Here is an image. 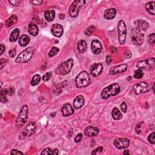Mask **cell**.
Segmentation results:
<instances>
[{"instance_id": "cell-4", "label": "cell", "mask_w": 155, "mask_h": 155, "mask_svg": "<svg viewBox=\"0 0 155 155\" xmlns=\"http://www.w3.org/2000/svg\"><path fill=\"white\" fill-rule=\"evenodd\" d=\"M34 51H35V49L32 47L27 48L24 51H22L18 56L15 60L16 62L18 63V64H22V63L27 62L32 58V57L34 53Z\"/></svg>"}, {"instance_id": "cell-8", "label": "cell", "mask_w": 155, "mask_h": 155, "mask_svg": "<svg viewBox=\"0 0 155 155\" xmlns=\"http://www.w3.org/2000/svg\"><path fill=\"white\" fill-rule=\"evenodd\" d=\"M85 3V1H84V0H75V1H74L69 7L70 15L73 18L76 17L78 15L79 9L83 7Z\"/></svg>"}, {"instance_id": "cell-10", "label": "cell", "mask_w": 155, "mask_h": 155, "mask_svg": "<svg viewBox=\"0 0 155 155\" xmlns=\"http://www.w3.org/2000/svg\"><path fill=\"white\" fill-rule=\"evenodd\" d=\"M133 90L136 95L144 93L150 91V87L149 84L146 82H141L137 83L133 86Z\"/></svg>"}, {"instance_id": "cell-50", "label": "cell", "mask_w": 155, "mask_h": 155, "mask_svg": "<svg viewBox=\"0 0 155 155\" xmlns=\"http://www.w3.org/2000/svg\"><path fill=\"white\" fill-rule=\"evenodd\" d=\"M5 47L4 45L1 44V53H0V54L2 55L4 53V51H5Z\"/></svg>"}, {"instance_id": "cell-44", "label": "cell", "mask_w": 155, "mask_h": 155, "mask_svg": "<svg viewBox=\"0 0 155 155\" xmlns=\"http://www.w3.org/2000/svg\"><path fill=\"white\" fill-rule=\"evenodd\" d=\"M15 88L13 87V86H11V87L7 89V93H8V95H13L14 93H15Z\"/></svg>"}, {"instance_id": "cell-51", "label": "cell", "mask_w": 155, "mask_h": 155, "mask_svg": "<svg viewBox=\"0 0 155 155\" xmlns=\"http://www.w3.org/2000/svg\"><path fill=\"white\" fill-rule=\"evenodd\" d=\"M112 58H111V57H110V56H107V60H106V61H107V64H110V62L112 61Z\"/></svg>"}, {"instance_id": "cell-54", "label": "cell", "mask_w": 155, "mask_h": 155, "mask_svg": "<svg viewBox=\"0 0 155 155\" xmlns=\"http://www.w3.org/2000/svg\"><path fill=\"white\" fill-rule=\"evenodd\" d=\"M59 153V151L58 149H55L54 150H53V152H52V154H58Z\"/></svg>"}, {"instance_id": "cell-16", "label": "cell", "mask_w": 155, "mask_h": 155, "mask_svg": "<svg viewBox=\"0 0 155 155\" xmlns=\"http://www.w3.org/2000/svg\"><path fill=\"white\" fill-rule=\"evenodd\" d=\"M51 32L56 37H60L64 33V29L61 24H55L51 27Z\"/></svg>"}, {"instance_id": "cell-52", "label": "cell", "mask_w": 155, "mask_h": 155, "mask_svg": "<svg viewBox=\"0 0 155 155\" xmlns=\"http://www.w3.org/2000/svg\"><path fill=\"white\" fill-rule=\"evenodd\" d=\"M73 130L72 129H70V130L68 131V136L71 137L72 135H73Z\"/></svg>"}, {"instance_id": "cell-39", "label": "cell", "mask_w": 155, "mask_h": 155, "mask_svg": "<svg viewBox=\"0 0 155 155\" xmlns=\"http://www.w3.org/2000/svg\"><path fill=\"white\" fill-rule=\"evenodd\" d=\"M9 2L14 6H19L21 3V1L19 0H10V1H9Z\"/></svg>"}, {"instance_id": "cell-6", "label": "cell", "mask_w": 155, "mask_h": 155, "mask_svg": "<svg viewBox=\"0 0 155 155\" xmlns=\"http://www.w3.org/2000/svg\"><path fill=\"white\" fill-rule=\"evenodd\" d=\"M118 40L120 45H123L125 43L126 36H127V27L123 20H120L118 23Z\"/></svg>"}, {"instance_id": "cell-35", "label": "cell", "mask_w": 155, "mask_h": 155, "mask_svg": "<svg viewBox=\"0 0 155 155\" xmlns=\"http://www.w3.org/2000/svg\"><path fill=\"white\" fill-rule=\"evenodd\" d=\"M148 142H150L152 144H154L155 143V133L154 132H153L152 133H151L150 135L148 136Z\"/></svg>"}, {"instance_id": "cell-55", "label": "cell", "mask_w": 155, "mask_h": 155, "mask_svg": "<svg viewBox=\"0 0 155 155\" xmlns=\"http://www.w3.org/2000/svg\"><path fill=\"white\" fill-rule=\"evenodd\" d=\"M123 154H130V153L129 152L128 150H125V151L124 152Z\"/></svg>"}, {"instance_id": "cell-37", "label": "cell", "mask_w": 155, "mask_h": 155, "mask_svg": "<svg viewBox=\"0 0 155 155\" xmlns=\"http://www.w3.org/2000/svg\"><path fill=\"white\" fill-rule=\"evenodd\" d=\"M148 43L153 44L155 42V34L154 33H152L150 35H149L148 37Z\"/></svg>"}, {"instance_id": "cell-18", "label": "cell", "mask_w": 155, "mask_h": 155, "mask_svg": "<svg viewBox=\"0 0 155 155\" xmlns=\"http://www.w3.org/2000/svg\"><path fill=\"white\" fill-rule=\"evenodd\" d=\"M61 112L64 116H68L74 113V110L70 104H66L62 106L61 108Z\"/></svg>"}, {"instance_id": "cell-45", "label": "cell", "mask_w": 155, "mask_h": 155, "mask_svg": "<svg viewBox=\"0 0 155 155\" xmlns=\"http://www.w3.org/2000/svg\"><path fill=\"white\" fill-rule=\"evenodd\" d=\"M30 2L33 5H41L43 3V1H41V0H34V1H31Z\"/></svg>"}, {"instance_id": "cell-47", "label": "cell", "mask_w": 155, "mask_h": 155, "mask_svg": "<svg viewBox=\"0 0 155 155\" xmlns=\"http://www.w3.org/2000/svg\"><path fill=\"white\" fill-rule=\"evenodd\" d=\"M136 133L139 134L141 132V124H138L136 127Z\"/></svg>"}, {"instance_id": "cell-1", "label": "cell", "mask_w": 155, "mask_h": 155, "mask_svg": "<svg viewBox=\"0 0 155 155\" xmlns=\"http://www.w3.org/2000/svg\"><path fill=\"white\" fill-rule=\"evenodd\" d=\"M120 91V87L117 83H114L102 90L101 96L104 99H108L110 96L118 95Z\"/></svg>"}, {"instance_id": "cell-33", "label": "cell", "mask_w": 155, "mask_h": 155, "mask_svg": "<svg viewBox=\"0 0 155 155\" xmlns=\"http://www.w3.org/2000/svg\"><path fill=\"white\" fill-rule=\"evenodd\" d=\"M95 30V28L93 26H91L90 27H89L87 29H86L84 32L85 34L86 35H88V36H90L91 35V34H92Z\"/></svg>"}, {"instance_id": "cell-46", "label": "cell", "mask_w": 155, "mask_h": 155, "mask_svg": "<svg viewBox=\"0 0 155 155\" xmlns=\"http://www.w3.org/2000/svg\"><path fill=\"white\" fill-rule=\"evenodd\" d=\"M132 56V53L130 51H125V53H124V56H125V58H127V59H129Z\"/></svg>"}, {"instance_id": "cell-21", "label": "cell", "mask_w": 155, "mask_h": 155, "mask_svg": "<svg viewBox=\"0 0 155 155\" xmlns=\"http://www.w3.org/2000/svg\"><path fill=\"white\" fill-rule=\"evenodd\" d=\"M116 14V10L114 8L108 9L105 10L104 12V18L107 20H112L115 17Z\"/></svg>"}, {"instance_id": "cell-3", "label": "cell", "mask_w": 155, "mask_h": 155, "mask_svg": "<svg viewBox=\"0 0 155 155\" xmlns=\"http://www.w3.org/2000/svg\"><path fill=\"white\" fill-rule=\"evenodd\" d=\"M75 81L76 87L82 88L88 86L91 83V79L89 73L86 71H83L76 76Z\"/></svg>"}, {"instance_id": "cell-15", "label": "cell", "mask_w": 155, "mask_h": 155, "mask_svg": "<svg viewBox=\"0 0 155 155\" xmlns=\"http://www.w3.org/2000/svg\"><path fill=\"white\" fill-rule=\"evenodd\" d=\"M91 49L95 55H99L102 50V45L99 40L94 39L91 43Z\"/></svg>"}, {"instance_id": "cell-25", "label": "cell", "mask_w": 155, "mask_h": 155, "mask_svg": "<svg viewBox=\"0 0 155 155\" xmlns=\"http://www.w3.org/2000/svg\"><path fill=\"white\" fill-rule=\"evenodd\" d=\"M20 29L18 28H16L11 33L10 38H9V41L12 43L16 41V40L18 39L19 36H20Z\"/></svg>"}, {"instance_id": "cell-30", "label": "cell", "mask_w": 155, "mask_h": 155, "mask_svg": "<svg viewBox=\"0 0 155 155\" xmlns=\"http://www.w3.org/2000/svg\"><path fill=\"white\" fill-rule=\"evenodd\" d=\"M7 89H2L0 93V101L3 103H6L8 101V99L7 97Z\"/></svg>"}, {"instance_id": "cell-12", "label": "cell", "mask_w": 155, "mask_h": 155, "mask_svg": "<svg viewBox=\"0 0 155 155\" xmlns=\"http://www.w3.org/2000/svg\"><path fill=\"white\" fill-rule=\"evenodd\" d=\"M114 146L119 149L127 148L130 146V140L127 138H117L114 140Z\"/></svg>"}, {"instance_id": "cell-32", "label": "cell", "mask_w": 155, "mask_h": 155, "mask_svg": "<svg viewBox=\"0 0 155 155\" xmlns=\"http://www.w3.org/2000/svg\"><path fill=\"white\" fill-rule=\"evenodd\" d=\"M59 51H60V49L58 47H53L51 48V49L50 50V52L49 53V56L50 57V58L51 57H53L58 54Z\"/></svg>"}, {"instance_id": "cell-14", "label": "cell", "mask_w": 155, "mask_h": 155, "mask_svg": "<svg viewBox=\"0 0 155 155\" xmlns=\"http://www.w3.org/2000/svg\"><path fill=\"white\" fill-rule=\"evenodd\" d=\"M127 67H128V65L127 64H123L120 65L113 66V67L110 68V74H115L118 73H123L127 70Z\"/></svg>"}, {"instance_id": "cell-49", "label": "cell", "mask_w": 155, "mask_h": 155, "mask_svg": "<svg viewBox=\"0 0 155 155\" xmlns=\"http://www.w3.org/2000/svg\"><path fill=\"white\" fill-rule=\"evenodd\" d=\"M5 62H6V60H5V59H1V61H0V62H1V69H3V68L5 64Z\"/></svg>"}, {"instance_id": "cell-28", "label": "cell", "mask_w": 155, "mask_h": 155, "mask_svg": "<svg viewBox=\"0 0 155 155\" xmlns=\"http://www.w3.org/2000/svg\"><path fill=\"white\" fill-rule=\"evenodd\" d=\"M30 42V38L27 35H22L19 39V44L22 47H26Z\"/></svg>"}, {"instance_id": "cell-43", "label": "cell", "mask_w": 155, "mask_h": 155, "mask_svg": "<svg viewBox=\"0 0 155 155\" xmlns=\"http://www.w3.org/2000/svg\"><path fill=\"white\" fill-rule=\"evenodd\" d=\"M102 150H103V148H102V147H98V148H97L95 149V150L92 152V153H91V154H97V153L102 152Z\"/></svg>"}, {"instance_id": "cell-20", "label": "cell", "mask_w": 155, "mask_h": 155, "mask_svg": "<svg viewBox=\"0 0 155 155\" xmlns=\"http://www.w3.org/2000/svg\"><path fill=\"white\" fill-rule=\"evenodd\" d=\"M84 103L85 99L83 96L79 95L76 97L73 101V107L76 109L81 108L84 105Z\"/></svg>"}, {"instance_id": "cell-7", "label": "cell", "mask_w": 155, "mask_h": 155, "mask_svg": "<svg viewBox=\"0 0 155 155\" xmlns=\"http://www.w3.org/2000/svg\"><path fill=\"white\" fill-rule=\"evenodd\" d=\"M131 39L135 45H141L144 41V35L141 30L135 28L131 30Z\"/></svg>"}, {"instance_id": "cell-40", "label": "cell", "mask_w": 155, "mask_h": 155, "mask_svg": "<svg viewBox=\"0 0 155 155\" xmlns=\"http://www.w3.org/2000/svg\"><path fill=\"white\" fill-rule=\"evenodd\" d=\"M120 108H121L122 112H123L124 113H125L126 112H127V106L125 102H123L122 104H120Z\"/></svg>"}, {"instance_id": "cell-26", "label": "cell", "mask_w": 155, "mask_h": 155, "mask_svg": "<svg viewBox=\"0 0 155 155\" xmlns=\"http://www.w3.org/2000/svg\"><path fill=\"white\" fill-rule=\"evenodd\" d=\"M17 21H18V18H17L16 15H13L5 22V27L7 28L12 27L14 24L16 23Z\"/></svg>"}, {"instance_id": "cell-27", "label": "cell", "mask_w": 155, "mask_h": 155, "mask_svg": "<svg viewBox=\"0 0 155 155\" xmlns=\"http://www.w3.org/2000/svg\"><path fill=\"white\" fill-rule=\"evenodd\" d=\"M154 5H155V2L153 1L148 2L146 5V9L147 11V12L152 15H154L155 14Z\"/></svg>"}, {"instance_id": "cell-41", "label": "cell", "mask_w": 155, "mask_h": 155, "mask_svg": "<svg viewBox=\"0 0 155 155\" xmlns=\"http://www.w3.org/2000/svg\"><path fill=\"white\" fill-rule=\"evenodd\" d=\"M82 138H83V135H82V133H79V134H78L75 137H74V141H75V142H76V143L79 142H80V141H81Z\"/></svg>"}, {"instance_id": "cell-53", "label": "cell", "mask_w": 155, "mask_h": 155, "mask_svg": "<svg viewBox=\"0 0 155 155\" xmlns=\"http://www.w3.org/2000/svg\"><path fill=\"white\" fill-rule=\"evenodd\" d=\"M59 18H60L61 20H64V19L65 18V15H64V14H60V15H59Z\"/></svg>"}, {"instance_id": "cell-23", "label": "cell", "mask_w": 155, "mask_h": 155, "mask_svg": "<svg viewBox=\"0 0 155 155\" xmlns=\"http://www.w3.org/2000/svg\"><path fill=\"white\" fill-rule=\"evenodd\" d=\"M55 17V12L53 10H47L44 13V18L49 22L52 21Z\"/></svg>"}, {"instance_id": "cell-29", "label": "cell", "mask_w": 155, "mask_h": 155, "mask_svg": "<svg viewBox=\"0 0 155 155\" xmlns=\"http://www.w3.org/2000/svg\"><path fill=\"white\" fill-rule=\"evenodd\" d=\"M112 116L114 120H120L123 118V114L116 107L114 108L112 112Z\"/></svg>"}, {"instance_id": "cell-34", "label": "cell", "mask_w": 155, "mask_h": 155, "mask_svg": "<svg viewBox=\"0 0 155 155\" xmlns=\"http://www.w3.org/2000/svg\"><path fill=\"white\" fill-rule=\"evenodd\" d=\"M143 75V73L142 71L141 70V69H138L135 72L134 77L136 79H141L142 78Z\"/></svg>"}, {"instance_id": "cell-31", "label": "cell", "mask_w": 155, "mask_h": 155, "mask_svg": "<svg viewBox=\"0 0 155 155\" xmlns=\"http://www.w3.org/2000/svg\"><path fill=\"white\" fill-rule=\"evenodd\" d=\"M40 81H41V77H40L39 74H35V75L32 78L30 84L32 86H35L40 83Z\"/></svg>"}, {"instance_id": "cell-24", "label": "cell", "mask_w": 155, "mask_h": 155, "mask_svg": "<svg viewBox=\"0 0 155 155\" xmlns=\"http://www.w3.org/2000/svg\"><path fill=\"white\" fill-rule=\"evenodd\" d=\"M28 32L32 36H37L38 34V28L37 26L34 23H30L28 25Z\"/></svg>"}, {"instance_id": "cell-2", "label": "cell", "mask_w": 155, "mask_h": 155, "mask_svg": "<svg viewBox=\"0 0 155 155\" xmlns=\"http://www.w3.org/2000/svg\"><path fill=\"white\" fill-rule=\"evenodd\" d=\"M73 66V60L68 59V60L61 62L56 68V73L60 75H66L69 73Z\"/></svg>"}, {"instance_id": "cell-11", "label": "cell", "mask_w": 155, "mask_h": 155, "mask_svg": "<svg viewBox=\"0 0 155 155\" xmlns=\"http://www.w3.org/2000/svg\"><path fill=\"white\" fill-rule=\"evenodd\" d=\"M37 130V124L35 121H32L24 129L22 134L26 137H29L35 133Z\"/></svg>"}, {"instance_id": "cell-17", "label": "cell", "mask_w": 155, "mask_h": 155, "mask_svg": "<svg viewBox=\"0 0 155 155\" xmlns=\"http://www.w3.org/2000/svg\"><path fill=\"white\" fill-rule=\"evenodd\" d=\"M99 130L98 128L92 127V126H88L84 130V134L89 137L96 136L98 135Z\"/></svg>"}, {"instance_id": "cell-13", "label": "cell", "mask_w": 155, "mask_h": 155, "mask_svg": "<svg viewBox=\"0 0 155 155\" xmlns=\"http://www.w3.org/2000/svg\"><path fill=\"white\" fill-rule=\"evenodd\" d=\"M103 70V66L101 63H95L90 67V73L94 76H98Z\"/></svg>"}, {"instance_id": "cell-42", "label": "cell", "mask_w": 155, "mask_h": 155, "mask_svg": "<svg viewBox=\"0 0 155 155\" xmlns=\"http://www.w3.org/2000/svg\"><path fill=\"white\" fill-rule=\"evenodd\" d=\"M16 51L15 49H12L9 50V55L11 57V58H14L15 55H16Z\"/></svg>"}, {"instance_id": "cell-9", "label": "cell", "mask_w": 155, "mask_h": 155, "mask_svg": "<svg viewBox=\"0 0 155 155\" xmlns=\"http://www.w3.org/2000/svg\"><path fill=\"white\" fill-rule=\"evenodd\" d=\"M155 60L154 58H149L147 60L139 61L137 63V67L139 69H145L147 70H150L154 67Z\"/></svg>"}, {"instance_id": "cell-36", "label": "cell", "mask_w": 155, "mask_h": 155, "mask_svg": "<svg viewBox=\"0 0 155 155\" xmlns=\"http://www.w3.org/2000/svg\"><path fill=\"white\" fill-rule=\"evenodd\" d=\"M51 73L47 72L43 76V80L44 82H47L51 78Z\"/></svg>"}, {"instance_id": "cell-38", "label": "cell", "mask_w": 155, "mask_h": 155, "mask_svg": "<svg viewBox=\"0 0 155 155\" xmlns=\"http://www.w3.org/2000/svg\"><path fill=\"white\" fill-rule=\"evenodd\" d=\"M53 151L50 148H46L43 150L41 154H52Z\"/></svg>"}, {"instance_id": "cell-22", "label": "cell", "mask_w": 155, "mask_h": 155, "mask_svg": "<svg viewBox=\"0 0 155 155\" xmlns=\"http://www.w3.org/2000/svg\"><path fill=\"white\" fill-rule=\"evenodd\" d=\"M78 50L80 53H84L87 50V44L84 39H81L78 42Z\"/></svg>"}, {"instance_id": "cell-48", "label": "cell", "mask_w": 155, "mask_h": 155, "mask_svg": "<svg viewBox=\"0 0 155 155\" xmlns=\"http://www.w3.org/2000/svg\"><path fill=\"white\" fill-rule=\"evenodd\" d=\"M10 154H23V153L17 150H15V149H14V150H12V152H11Z\"/></svg>"}, {"instance_id": "cell-5", "label": "cell", "mask_w": 155, "mask_h": 155, "mask_svg": "<svg viewBox=\"0 0 155 155\" xmlns=\"http://www.w3.org/2000/svg\"><path fill=\"white\" fill-rule=\"evenodd\" d=\"M28 108L27 105L22 106L19 115L16 120V126L17 128H21L27 122L28 119Z\"/></svg>"}, {"instance_id": "cell-19", "label": "cell", "mask_w": 155, "mask_h": 155, "mask_svg": "<svg viewBox=\"0 0 155 155\" xmlns=\"http://www.w3.org/2000/svg\"><path fill=\"white\" fill-rule=\"evenodd\" d=\"M134 23L136 28L139 30H146L148 28V22L143 20H137Z\"/></svg>"}]
</instances>
